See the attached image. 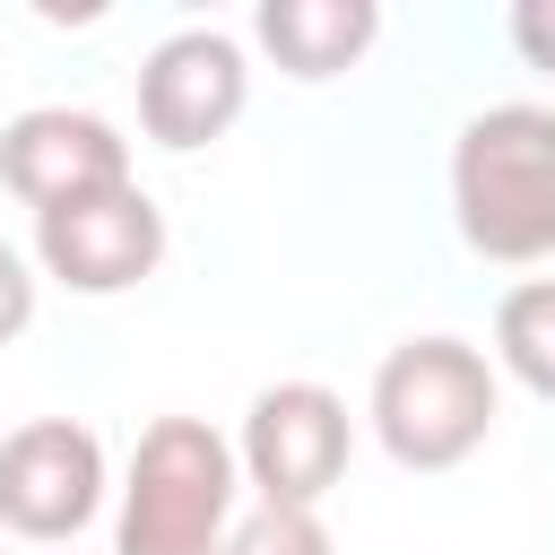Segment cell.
<instances>
[{
	"label": "cell",
	"mask_w": 555,
	"mask_h": 555,
	"mask_svg": "<svg viewBox=\"0 0 555 555\" xmlns=\"http://www.w3.org/2000/svg\"><path fill=\"white\" fill-rule=\"evenodd\" d=\"M234 442L208 416H156L130 442L121 468V512H113V555H217L234 529Z\"/></svg>",
	"instance_id": "3957f363"
},
{
	"label": "cell",
	"mask_w": 555,
	"mask_h": 555,
	"mask_svg": "<svg viewBox=\"0 0 555 555\" xmlns=\"http://www.w3.org/2000/svg\"><path fill=\"white\" fill-rule=\"evenodd\" d=\"M104 442L78 416H26L0 434V538L69 546L104 512Z\"/></svg>",
	"instance_id": "5b68a950"
},
{
	"label": "cell",
	"mask_w": 555,
	"mask_h": 555,
	"mask_svg": "<svg viewBox=\"0 0 555 555\" xmlns=\"http://www.w3.org/2000/svg\"><path fill=\"white\" fill-rule=\"evenodd\" d=\"M35 286H43V278L26 269V251H9V243H0V347L35 321Z\"/></svg>",
	"instance_id": "7c38bea8"
},
{
	"label": "cell",
	"mask_w": 555,
	"mask_h": 555,
	"mask_svg": "<svg viewBox=\"0 0 555 555\" xmlns=\"http://www.w3.org/2000/svg\"><path fill=\"white\" fill-rule=\"evenodd\" d=\"M0 555H9V546H0Z\"/></svg>",
	"instance_id": "5bb4252c"
},
{
	"label": "cell",
	"mask_w": 555,
	"mask_h": 555,
	"mask_svg": "<svg viewBox=\"0 0 555 555\" xmlns=\"http://www.w3.org/2000/svg\"><path fill=\"white\" fill-rule=\"evenodd\" d=\"M494 364L555 408V278H520L494 304Z\"/></svg>",
	"instance_id": "30bf717a"
},
{
	"label": "cell",
	"mask_w": 555,
	"mask_h": 555,
	"mask_svg": "<svg viewBox=\"0 0 555 555\" xmlns=\"http://www.w3.org/2000/svg\"><path fill=\"white\" fill-rule=\"evenodd\" d=\"M512 52L555 78V0H520V9H512Z\"/></svg>",
	"instance_id": "4fadbf2b"
},
{
	"label": "cell",
	"mask_w": 555,
	"mask_h": 555,
	"mask_svg": "<svg viewBox=\"0 0 555 555\" xmlns=\"http://www.w3.org/2000/svg\"><path fill=\"white\" fill-rule=\"evenodd\" d=\"M494 408H503V382H494V356L451 338V330H425V338H399L382 364H373V434L399 468L416 477H442L460 460L486 451L494 434Z\"/></svg>",
	"instance_id": "7a4b0ae2"
},
{
	"label": "cell",
	"mask_w": 555,
	"mask_h": 555,
	"mask_svg": "<svg viewBox=\"0 0 555 555\" xmlns=\"http://www.w3.org/2000/svg\"><path fill=\"white\" fill-rule=\"evenodd\" d=\"M243 104H251V61L217 26H182L139 61V130L173 156L217 147L243 121Z\"/></svg>",
	"instance_id": "52a82bcc"
},
{
	"label": "cell",
	"mask_w": 555,
	"mask_h": 555,
	"mask_svg": "<svg viewBox=\"0 0 555 555\" xmlns=\"http://www.w3.org/2000/svg\"><path fill=\"white\" fill-rule=\"evenodd\" d=\"M251 35H260V52H269L286 78L312 87V78H338V69H356V61L373 52L382 9H373V0H260Z\"/></svg>",
	"instance_id": "9c48e42d"
},
{
	"label": "cell",
	"mask_w": 555,
	"mask_h": 555,
	"mask_svg": "<svg viewBox=\"0 0 555 555\" xmlns=\"http://www.w3.org/2000/svg\"><path fill=\"white\" fill-rule=\"evenodd\" d=\"M451 225L477 260H555V104H486L451 139Z\"/></svg>",
	"instance_id": "6da1fadb"
},
{
	"label": "cell",
	"mask_w": 555,
	"mask_h": 555,
	"mask_svg": "<svg viewBox=\"0 0 555 555\" xmlns=\"http://www.w3.org/2000/svg\"><path fill=\"white\" fill-rule=\"evenodd\" d=\"M356 460V416L330 382H269L251 390L243 408V442H234V468L260 503H286V512H321L330 486L347 477Z\"/></svg>",
	"instance_id": "277c9868"
},
{
	"label": "cell",
	"mask_w": 555,
	"mask_h": 555,
	"mask_svg": "<svg viewBox=\"0 0 555 555\" xmlns=\"http://www.w3.org/2000/svg\"><path fill=\"white\" fill-rule=\"evenodd\" d=\"M217 555H338V546H330V520H321V512L251 503V512H234V529H225Z\"/></svg>",
	"instance_id": "8fae6325"
},
{
	"label": "cell",
	"mask_w": 555,
	"mask_h": 555,
	"mask_svg": "<svg viewBox=\"0 0 555 555\" xmlns=\"http://www.w3.org/2000/svg\"><path fill=\"white\" fill-rule=\"evenodd\" d=\"M0 182H9V199H26L43 217L61 199L130 182V139L87 104H35L0 130Z\"/></svg>",
	"instance_id": "ba28073f"
},
{
	"label": "cell",
	"mask_w": 555,
	"mask_h": 555,
	"mask_svg": "<svg viewBox=\"0 0 555 555\" xmlns=\"http://www.w3.org/2000/svg\"><path fill=\"white\" fill-rule=\"evenodd\" d=\"M156 260H165V208L139 182H113L35 217V269L69 295H130L139 278H156Z\"/></svg>",
	"instance_id": "8992f818"
}]
</instances>
